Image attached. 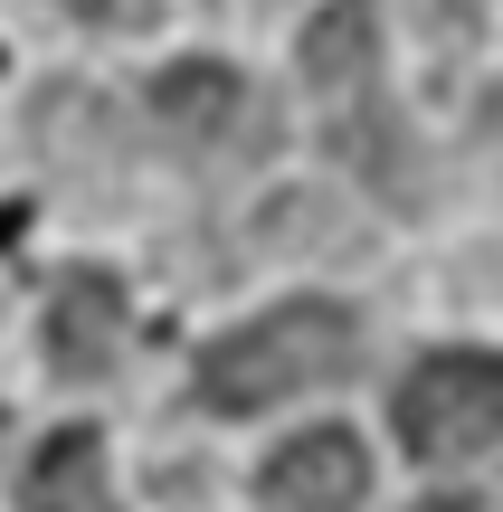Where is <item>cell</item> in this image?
<instances>
[{"instance_id": "5b68a950", "label": "cell", "mask_w": 503, "mask_h": 512, "mask_svg": "<svg viewBox=\"0 0 503 512\" xmlns=\"http://www.w3.org/2000/svg\"><path fill=\"white\" fill-rule=\"evenodd\" d=\"M48 361L67 380H95L124 361V285L105 266H67L48 285Z\"/></svg>"}, {"instance_id": "ba28073f", "label": "cell", "mask_w": 503, "mask_h": 512, "mask_svg": "<svg viewBox=\"0 0 503 512\" xmlns=\"http://www.w3.org/2000/svg\"><path fill=\"white\" fill-rule=\"evenodd\" d=\"M57 10H76V19H105V29H143V19H152V0H57Z\"/></svg>"}, {"instance_id": "6da1fadb", "label": "cell", "mask_w": 503, "mask_h": 512, "mask_svg": "<svg viewBox=\"0 0 503 512\" xmlns=\"http://www.w3.org/2000/svg\"><path fill=\"white\" fill-rule=\"evenodd\" d=\"M352 361H361V323L342 304H323V294H295V304L257 313V323L219 332V342L200 351V399L219 408V418H247V408H276V399H295V389L342 380Z\"/></svg>"}, {"instance_id": "52a82bcc", "label": "cell", "mask_w": 503, "mask_h": 512, "mask_svg": "<svg viewBox=\"0 0 503 512\" xmlns=\"http://www.w3.org/2000/svg\"><path fill=\"white\" fill-rule=\"evenodd\" d=\"M371 67H380V19H371V0H333V10L304 29V76H314L333 105H352V95L371 86Z\"/></svg>"}, {"instance_id": "277c9868", "label": "cell", "mask_w": 503, "mask_h": 512, "mask_svg": "<svg viewBox=\"0 0 503 512\" xmlns=\"http://www.w3.org/2000/svg\"><path fill=\"white\" fill-rule=\"evenodd\" d=\"M257 494L276 512H352L361 494H371L361 437L352 427H304V437H285L276 456L257 465Z\"/></svg>"}, {"instance_id": "3957f363", "label": "cell", "mask_w": 503, "mask_h": 512, "mask_svg": "<svg viewBox=\"0 0 503 512\" xmlns=\"http://www.w3.org/2000/svg\"><path fill=\"white\" fill-rule=\"evenodd\" d=\"M152 114H162V133L190 143V152H219V143H238V133H266L247 76L219 67V57H181V67H162V76H152Z\"/></svg>"}, {"instance_id": "8992f818", "label": "cell", "mask_w": 503, "mask_h": 512, "mask_svg": "<svg viewBox=\"0 0 503 512\" xmlns=\"http://www.w3.org/2000/svg\"><path fill=\"white\" fill-rule=\"evenodd\" d=\"M19 512H114L105 437H95V427H57V437L19 465Z\"/></svg>"}, {"instance_id": "9c48e42d", "label": "cell", "mask_w": 503, "mask_h": 512, "mask_svg": "<svg viewBox=\"0 0 503 512\" xmlns=\"http://www.w3.org/2000/svg\"><path fill=\"white\" fill-rule=\"evenodd\" d=\"M418 10H428V29H437V38H456V29L475 19V0H418Z\"/></svg>"}, {"instance_id": "7a4b0ae2", "label": "cell", "mask_w": 503, "mask_h": 512, "mask_svg": "<svg viewBox=\"0 0 503 512\" xmlns=\"http://www.w3.org/2000/svg\"><path fill=\"white\" fill-rule=\"evenodd\" d=\"M390 427L409 456L428 465H456L475 446L503 437V361L494 351H428L409 380L390 389Z\"/></svg>"}]
</instances>
